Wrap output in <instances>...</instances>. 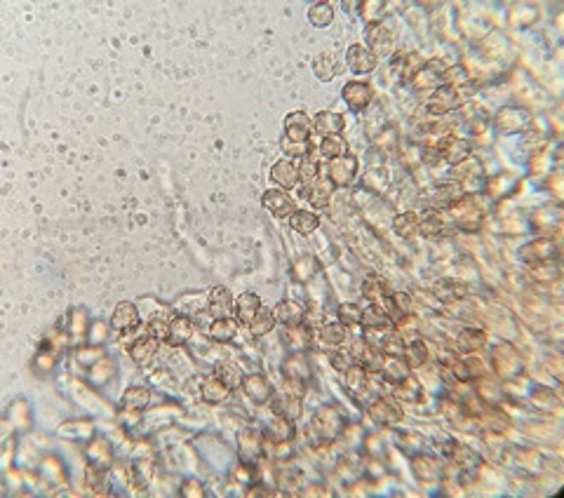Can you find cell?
Here are the masks:
<instances>
[{"label":"cell","instance_id":"7dc6e473","mask_svg":"<svg viewBox=\"0 0 564 498\" xmlns=\"http://www.w3.org/2000/svg\"><path fill=\"white\" fill-rule=\"evenodd\" d=\"M146 397H151V393L146 388H132V390H127L125 393V407H137V409H142L146 407Z\"/></svg>","mask_w":564,"mask_h":498},{"label":"cell","instance_id":"681fc988","mask_svg":"<svg viewBox=\"0 0 564 498\" xmlns=\"http://www.w3.org/2000/svg\"><path fill=\"white\" fill-rule=\"evenodd\" d=\"M247 496H273V494L266 487H250L247 489Z\"/></svg>","mask_w":564,"mask_h":498},{"label":"cell","instance_id":"b9f144b4","mask_svg":"<svg viewBox=\"0 0 564 498\" xmlns=\"http://www.w3.org/2000/svg\"><path fill=\"white\" fill-rule=\"evenodd\" d=\"M339 323L351 327V325H362V308L355 303H344L339 305Z\"/></svg>","mask_w":564,"mask_h":498},{"label":"cell","instance_id":"f6af8a7d","mask_svg":"<svg viewBox=\"0 0 564 498\" xmlns=\"http://www.w3.org/2000/svg\"><path fill=\"white\" fill-rule=\"evenodd\" d=\"M459 341L463 343V348L466 350H477L486 343V336H484V332H477V329H466V332H461Z\"/></svg>","mask_w":564,"mask_h":498},{"label":"cell","instance_id":"d4e9b609","mask_svg":"<svg viewBox=\"0 0 564 498\" xmlns=\"http://www.w3.org/2000/svg\"><path fill=\"white\" fill-rule=\"evenodd\" d=\"M313 71L322 82H331L339 73H341V64H339L331 52H322V55H318L313 61Z\"/></svg>","mask_w":564,"mask_h":498},{"label":"cell","instance_id":"6da1fadb","mask_svg":"<svg viewBox=\"0 0 564 498\" xmlns=\"http://www.w3.org/2000/svg\"><path fill=\"white\" fill-rule=\"evenodd\" d=\"M344 426H346V421H344L341 413H339L336 407H324L315 413L311 431H313L315 438L320 440V444H329L339 438V433L344 431Z\"/></svg>","mask_w":564,"mask_h":498},{"label":"cell","instance_id":"e0dca14e","mask_svg":"<svg viewBox=\"0 0 564 498\" xmlns=\"http://www.w3.org/2000/svg\"><path fill=\"white\" fill-rule=\"evenodd\" d=\"M111 325L113 329H118L120 334H125V332H132V329L139 327V313L132 303H127V301H122L115 305V310H113V315H111Z\"/></svg>","mask_w":564,"mask_h":498},{"label":"cell","instance_id":"f35d334b","mask_svg":"<svg viewBox=\"0 0 564 498\" xmlns=\"http://www.w3.org/2000/svg\"><path fill=\"white\" fill-rule=\"evenodd\" d=\"M320 339L327 346H341L346 341V325L341 323H324L320 327Z\"/></svg>","mask_w":564,"mask_h":498},{"label":"cell","instance_id":"d6986e66","mask_svg":"<svg viewBox=\"0 0 564 498\" xmlns=\"http://www.w3.org/2000/svg\"><path fill=\"white\" fill-rule=\"evenodd\" d=\"M273 313H275L277 323L284 325L287 329L299 327L306 320V308H304V305H299L297 301H280V303L275 305Z\"/></svg>","mask_w":564,"mask_h":498},{"label":"cell","instance_id":"8fae6325","mask_svg":"<svg viewBox=\"0 0 564 498\" xmlns=\"http://www.w3.org/2000/svg\"><path fill=\"white\" fill-rule=\"evenodd\" d=\"M270 181L282 186V190H292L294 186H299V165L289 158L277 160V163L270 167Z\"/></svg>","mask_w":564,"mask_h":498},{"label":"cell","instance_id":"3957f363","mask_svg":"<svg viewBox=\"0 0 564 498\" xmlns=\"http://www.w3.org/2000/svg\"><path fill=\"white\" fill-rule=\"evenodd\" d=\"M358 158L353 156H341L336 160H329V167H327V176L329 181L334 183V186H351V183L358 179Z\"/></svg>","mask_w":564,"mask_h":498},{"label":"cell","instance_id":"603a6c76","mask_svg":"<svg viewBox=\"0 0 564 498\" xmlns=\"http://www.w3.org/2000/svg\"><path fill=\"white\" fill-rule=\"evenodd\" d=\"M315 151H318L322 158L336 160L341 156H348V144H346L341 134H329V136H322V139L315 144Z\"/></svg>","mask_w":564,"mask_h":498},{"label":"cell","instance_id":"f546056e","mask_svg":"<svg viewBox=\"0 0 564 498\" xmlns=\"http://www.w3.org/2000/svg\"><path fill=\"white\" fill-rule=\"evenodd\" d=\"M388 294H393L390 285L383 278H378V275H369V278L362 282V296H365L367 301L376 303V301H381V298L388 296Z\"/></svg>","mask_w":564,"mask_h":498},{"label":"cell","instance_id":"2e32d148","mask_svg":"<svg viewBox=\"0 0 564 498\" xmlns=\"http://www.w3.org/2000/svg\"><path fill=\"white\" fill-rule=\"evenodd\" d=\"M331 195H334V183L329 181L327 174H320L318 179L313 181V186L308 188V200L315 207V210H324V207H329L331 202Z\"/></svg>","mask_w":564,"mask_h":498},{"label":"cell","instance_id":"7c38bea8","mask_svg":"<svg viewBox=\"0 0 564 498\" xmlns=\"http://www.w3.org/2000/svg\"><path fill=\"white\" fill-rule=\"evenodd\" d=\"M243 390L254 404H264L273 397V386H270V381L264 377V374H250V377H245Z\"/></svg>","mask_w":564,"mask_h":498},{"label":"cell","instance_id":"ffe728a7","mask_svg":"<svg viewBox=\"0 0 564 498\" xmlns=\"http://www.w3.org/2000/svg\"><path fill=\"white\" fill-rule=\"evenodd\" d=\"M270 409H273L275 416L297 421L301 416V411H304V404H301V397H294V395L284 393L280 397H273V402H270Z\"/></svg>","mask_w":564,"mask_h":498},{"label":"cell","instance_id":"5b68a950","mask_svg":"<svg viewBox=\"0 0 564 498\" xmlns=\"http://www.w3.org/2000/svg\"><path fill=\"white\" fill-rule=\"evenodd\" d=\"M463 197V188L461 183L457 181H447V183H437L435 188L430 190V197H428V205L432 207L435 212H442V210H449L452 205H457Z\"/></svg>","mask_w":564,"mask_h":498},{"label":"cell","instance_id":"9a60e30c","mask_svg":"<svg viewBox=\"0 0 564 498\" xmlns=\"http://www.w3.org/2000/svg\"><path fill=\"white\" fill-rule=\"evenodd\" d=\"M346 127V118L341 113L334 111H322L313 118V129L318 132V136H329V134H341Z\"/></svg>","mask_w":564,"mask_h":498},{"label":"cell","instance_id":"c3c4849f","mask_svg":"<svg viewBox=\"0 0 564 498\" xmlns=\"http://www.w3.org/2000/svg\"><path fill=\"white\" fill-rule=\"evenodd\" d=\"M331 362H334L336 369H341V372H346L351 367V364H346V362H348V357H346V355H331Z\"/></svg>","mask_w":564,"mask_h":498},{"label":"cell","instance_id":"cb8c5ba5","mask_svg":"<svg viewBox=\"0 0 564 498\" xmlns=\"http://www.w3.org/2000/svg\"><path fill=\"white\" fill-rule=\"evenodd\" d=\"M158 339H153V336H142V339H137L132 346H129V357L134 359L137 364H149L153 357H156L158 352Z\"/></svg>","mask_w":564,"mask_h":498},{"label":"cell","instance_id":"f1b7e54d","mask_svg":"<svg viewBox=\"0 0 564 498\" xmlns=\"http://www.w3.org/2000/svg\"><path fill=\"white\" fill-rule=\"evenodd\" d=\"M430 289L435 292L437 298H442V301H457V298H463L468 294V287L457 280H437Z\"/></svg>","mask_w":564,"mask_h":498},{"label":"cell","instance_id":"ab89813d","mask_svg":"<svg viewBox=\"0 0 564 498\" xmlns=\"http://www.w3.org/2000/svg\"><path fill=\"white\" fill-rule=\"evenodd\" d=\"M403 355L407 357L409 367H419V364H423L428 359V348H426V343H423L421 339H414V341L405 343Z\"/></svg>","mask_w":564,"mask_h":498},{"label":"cell","instance_id":"74e56055","mask_svg":"<svg viewBox=\"0 0 564 498\" xmlns=\"http://www.w3.org/2000/svg\"><path fill=\"white\" fill-rule=\"evenodd\" d=\"M273 327H275V313L273 310H268V308H261L257 313V318L252 320V325H250V332L254 336H266L273 332Z\"/></svg>","mask_w":564,"mask_h":498},{"label":"cell","instance_id":"8992f818","mask_svg":"<svg viewBox=\"0 0 564 498\" xmlns=\"http://www.w3.org/2000/svg\"><path fill=\"white\" fill-rule=\"evenodd\" d=\"M261 205L277 219H289L297 212V202L292 200L287 190H266L261 197Z\"/></svg>","mask_w":564,"mask_h":498},{"label":"cell","instance_id":"7a4b0ae2","mask_svg":"<svg viewBox=\"0 0 564 498\" xmlns=\"http://www.w3.org/2000/svg\"><path fill=\"white\" fill-rule=\"evenodd\" d=\"M463 102H466V99L461 97L459 87L440 85L426 102V111L430 116H447V113H452L454 109H459Z\"/></svg>","mask_w":564,"mask_h":498},{"label":"cell","instance_id":"bcb514c9","mask_svg":"<svg viewBox=\"0 0 564 498\" xmlns=\"http://www.w3.org/2000/svg\"><path fill=\"white\" fill-rule=\"evenodd\" d=\"M146 332H149V336H153V339L167 341L169 323H167V320H162V318H153V320H149V325H146Z\"/></svg>","mask_w":564,"mask_h":498},{"label":"cell","instance_id":"d590c367","mask_svg":"<svg viewBox=\"0 0 564 498\" xmlns=\"http://www.w3.org/2000/svg\"><path fill=\"white\" fill-rule=\"evenodd\" d=\"M308 19H311L313 26L324 28L334 21V7L329 3H313L311 10H308Z\"/></svg>","mask_w":564,"mask_h":498},{"label":"cell","instance_id":"7bdbcfd3","mask_svg":"<svg viewBox=\"0 0 564 498\" xmlns=\"http://www.w3.org/2000/svg\"><path fill=\"white\" fill-rule=\"evenodd\" d=\"M445 231V224H442V217L440 214H430L423 221H419V233L426 235V237H435Z\"/></svg>","mask_w":564,"mask_h":498},{"label":"cell","instance_id":"484cf974","mask_svg":"<svg viewBox=\"0 0 564 498\" xmlns=\"http://www.w3.org/2000/svg\"><path fill=\"white\" fill-rule=\"evenodd\" d=\"M193 336V320L188 315H174L169 320V336L167 341L172 346H183Z\"/></svg>","mask_w":564,"mask_h":498},{"label":"cell","instance_id":"e575fe53","mask_svg":"<svg viewBox=\"0 0 564 498\" xmlns=\"http://www.w3.org/2000/svg\"><path fill=\"white\" fill-rule=\"evenodd\" d=\"M393 228L400 237H414L419 233V217L414 212H403L398 214L395 221H393Z\"/></svg>","mask_w":564,"mask_h":498},{"label":"cell","instance_id":"5bb4252c","mask_svg":"<svg viewBox=\"0 0 564 498\" xmlns=\"http://www.w3.org/2000/svg\"><path fill=\"white\" fill-rule=\"evenodd\" d=\"M367 43H369V50L381 59V55L390 52L393 33L385 28V24H381V21H372V24L367 26Z\"/></svg>","mask_w":564,"mask_h":498},{"label":"cell","instance_id":"ee69618b","mask_svg":"<svg viewBox=\"0 0 564 498\" xmlns=\"http://www.w3.org/2000/svg\"><path fill=\"white\" fill-rule=\"evenodd\" d=\"M543 268H546V271H538V268H536L534 264H529L527 273H529L534 280H538V282H553V280H558V278H560L558 266H555L553 261H546V264H543Z\"/></svg>","mask_w":564,"mask_h":498},{"label":"cell","instance_id":"4dcf8cb0","mask_svg":"<svg viewBox=\"0 0 564 498\" xmlns=\"http://www.w3.org/2000/svg\"><path fill=\"white\" fill-rule=\"evenodd\" d=\"M264 435H266V438H270V440H292V438H294V421L275 416L266 426Z\"/></svg>","mask_w":564,"mask_h":498},{"label":"cell","instance_id":"ac0fdd59","mask_svg":"<svg viewBox=\"0 0 564 498\" xmlns=\"http://www.w3.org/2000/svg\"><path fill=\"white\" fill-rule=\"evenodd\" d=\"M233 310H235V320L240 325H247L250 327L252 325V320L257 318V313L261 310V298L257 294H243V296H238L235 298V303H233Z\"/></svg>","mask_w":564,"mask_h":498},{"label":"cell","instance_id":"ba28073f","mask_svg":"<svg viewBox=\"0 0 564 498\" xmlns=\"http://www.w3.org/2000/svg\"><path fill=\"white\" fill-rule=\"evenodd\" d=\"M522 259H524V261H529V264L558 261V259H560V249H558V244H555L553 240H546V237H541V240H534V242L524 244Z\"/></svg>","mask_w":564,"mask_h":498},{"label":"cell","instance_id":"9c48e42d","mask_svg":"<svg viewBox=\"0 0 564 498\" xmlns=\"http://www.w3.org/2000/svg\"><path fill=\"white\" fill-rule=\"evenodd\" d=\"M280 372H282L284 379H292V381H299V383H308L313 379V369H311V364H308V359L301 350L289 352V355L284 357Z\"/></svg>","mask_w":564,"mask_h":498},{"label":"cell","instance_id":"d6a6232c","mask_svg":"<svg viewBox=\"0 0 564 498\" xmlns=\"http://www.w3.org/2000/svg\"><path fill=\"white\" fill-rule=\"evenodd\" d=\"M216 377L228 386V390H235L243 386V369L233 362H219L216 364Z\"/></svg>","mask_w":564,"mask_h":498},{"label":"cell","instance_id":"1f68e13d","mask_svg":"<svg viewBox=\"0 0 564 498\" xmlns=\"http://www.w3.org/2000/svg\"><path fill=\"white\" fill-rule=\"evenodd\" d=\"M362 325H365V329H390L393 323H390V318L385 315L381 305H369L367 310H362Z\"/></svg>","mask_w":564,"mask_h":498},{"label":"cell","instance_id":"4fadbf2b","mask_svg":"<svg viewBox=\"0 0 564 498\" xmlns=\"http://www.w3.org/2000/svg\"><path fill=\"white\" fill-rule=\"evenodd\" d=\"M378 374L393 383V386H398V383H403L405 379H409V374H412V367L409 362L403 357V355H383V362H381V369Z\"/></svg>","mask_w":564,"mask_h":498},{"label":"cell","instance_id":"277c9868","mask_svg":"<svg viewBox=\"0 0 564 498\" xmlns=\"http://www.w3.org/2000/svg\"><path fill=\"white\" fill-rule=\"evenodd\" d=\"M341 97H344V102L348 104V109L355 111V113H360V111H365L369 104H372V85L365 80H351V82H346L344 90H341Z\"/></svg>","mask_w":564,"mask_h":498},{"label":"cell","instance_id":"52a82bcc","mask_svg":"<svg viewBox=\"0 0 564 498\" xmlns=\"http://www.w3.org/2000/svg\"><path fill=\"white\" fill-rule=\"evenodd\" d=\"M346 61H348V68L353 73H372L378 66V57L372 50L365 48V45H351L348 52H346Z\"/></svg>","mask_w":564,"mask_h":498},{"label":"cell","instance_id":"60d3db41","mask_svg":"<svg viewBox=\"0 0 564 498\" xmlns=\"http://www.w3.org/2000/svg\"><path fill=\"white\" fill-rule=\"evenodd\" d=\"M395 395L400 397V400H405V402H421L423 388L412 377H409V379H405L403 383H398V386H395Z\"/></svg>","mask_w":564,"mask_h":498},{"label":"cell","instance_id":"44dd1931","mask_svg":"<svg viewBox=\"0 0 564 498\" xmlns=\"http://www.w3.org/2000/svg\"><path fill=\"white\" fill-rule=\"evenodd\" d=\"M440 151H442V160H447L449 165H459L470 156V141L459 139V136H447Z\"/></svg>","mask_w":564,"mask_h":498},{"label":"cell","instance_id":"30bf717a","mask_svg":"<svg viewBox=\"0 0 564 498\" xmlns=\"http://www.w3.org/2000/svg\"><path fill=\"white\" fill-rule=\"evenodd\" d=\"M369 416H372L378 426H395L403 421V409L393 397H381L369 407Z\"/></svg>","mask_w":564,"mask_h":498},{"label":"cell","instance_id":"8d00e7d4","mask_svg":"<svg viewBox=\"0 0 564 498\" xmlns=\"http://www.w3.org/2000/svg\"><path fill=\"white\" fill-rule=\"evenodd\" d=\"M344 374H346V386H348L351 393H362L367 388V369L362 364L353 362Z\"/></svg>","mask_w":564,"mask_h":498},{"label":"cell","instance_id":"83f0119b","mask_svg":"<svg viewBox=\"0 0 564 498\" xmlns=\"http://www.w3.org/2000/svg\"><path fill=\"white\" fill-rule=\"evenodd\" d=\"M289 226H292V231H297V233H301V235H311L313 231H318L320 217H318V214H313V212L297 210V212L289 217Z\"/></svg>","mask_w":564,"mask_h":498},{"label":"cell","instance_id":"7402d4cb","mask_svg":"<svg viewBox=\"0 0 564 498\" xmlns=\"http://www.w3.org/2000/svg\"><path fill=\"white\" fill-rule=\"evenodd\" d=\"M210 315L216 318H230V310H233V296L226 287H214L210 292Z\"/></svg>","mask_w":564,"mask_h":498},{"label":"cell","instance_id":"4316f807","mask_svg":"<svg viewBox=\"0 0 564 498\" xmlns=\"http://www.w3.org/2000/svg\"><path fill=\"white\" fill-rule=\"evenodd\" d=\"M207 334H210V339L216 341V343H228L235 339L238 334V320L233 318H216L214 323L207 329Z\"/></svg>","mask_w":564,"mask_h":498},{"label":"cell","instance_id":"836d02e7","mask_svg":"<svg viewBox=\"0 0 564 498\" xmlns=\"http://www.w3.org/2000/svg\"><path fill=\"white\" fill-rule=\"evenodd\" d=\"M226 395H228V386L223 383L219 377H214V379H207L203 383V397H205V402H210V404H219L226 400Z\"/></svg>","mask_w":564,"mask_h":498}]
</instances>
